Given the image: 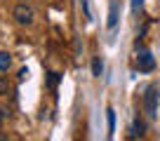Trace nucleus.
I'll return each mask as SVG.
<instances>
[{
  "label": "nucleus",
  "mask_w": 160,
  "mask_h": 141,
  "mask_svg": "<svg viewBox=\"0 0 160 141\" xmlns=\"http://www.w3.org/2000/svg\"><path fill=\"white\" fill-rule=\"evenodd\" d=\"M12 17H14V21L19 26H31L33 19H35V12H33V7H31L28 2H19V5L12 10Z\"/></svg>",
  "instance_id": "1"
},
{
  "label": "nucleus",
  "mask_w": 160,
  "mask_h": 141,
  "mask_svg": "<svg viewBox=\"0 0 160 141\" xmlns=\"http://www.w3.org/2000/svg\"><path fill=\"white\" fill-rule=\"evenodd\" d=\"M144 111L146 115L153 120L155 115H158V87H146V94H144Z\"/></svg>",
  "instance_id": "2"
},
{
  "label": "nucleus",
  "mask_w": 160,
  "mask_h": 141,
  "mask_svg": "<svg viewBox=\"0 0 160 141\" xmlns=\"http://www.w3.org/2000/svg\"><path fill=\"white\" fill-rule=\"evenodd\" d=\"M137 66H139V70H144V73L153 70V68H155L153 54H151L148 50H139V54H137Z\"/></svg>",
  "instance_id": "3"
},
{
  "label": "nucleus",
  "mask_w": 160,
  "mask_h": 141,
  "mask_svg": "<svg viewBox=\"0 0 160 141\" xmlns=\"http://www.w3.org/2000/svg\"><path fill=\"white\" fill-rule=\"evenodd\" d=\"M144 134H146V122L137 115L134 120H132V136H144Z\"/></svg>",
  "instance_id": "4"
},
{
  "label": "nucleus",
  "mask_w": 160,
  "mask_h": 141,
  "mask_svg": "<svg viewBox=\"0 0 160 141\" xmlns=\"http://www.w3.org/2000/svg\"><path fill=\"white\" fill-rule=\"evenodd\" d=\"M115 24H118V0H111V12H108V21H106V26L113 28Z\"/></svg>",
  "instance_id": "5"
},
{
  "label": "nucleus",
  "mask_w": 160,
  "mask_h": 141,
  "mask_svg": "<svg viewBox=\"0 0 160 141\" xmlns=\"http://www.w3.org/2000/svg\"><path fill=\"white\" fill-rule=\"evenodd\" d=\"M12 68V54L10 52H0V73H7Z\"/></svg>",
  "instance_id": "6"
},
{
  "label": "nucleus",
  "mask_w": 160,
  "mask_h": 141,
  "mask_svg": "<svg viewBox=\"0 0 160 141\" xmlns=\"http://www.w3.org/2000/svg\"><path fill=\"white\" fill-rule=\"evenodd\" d=\"M101 70H104V64H101L99 56H94V59H92V75H94V78H101Z\"/></svg>",
  "instance_id": "7"
},
{
  "label": "nucleus",
  "mask_w": 160,
  "mask_h": 141,
  "mask_svg": "<svg viewBox=\"0 0 160 141\" xmlns=\"http://www.w3.org/2000/svg\"><path fill=\"white\" fill-rule=\"evenodd\" d=\"M113 127H115V113L108 108V132H113Z\"/></svg>",
  "instance_id": "8"
},
{
  "label": "nucleus",
  "mask_w": 160,
  "mask_h": 141,
  "mask_svg": "<svg viewBox=\"0 0 160 141\" xmlns=\"http://www.w3.org/2000/svg\"><path fill=\"white\" fill-rule=\"evenodd\" d=\"M5 118H10V108L0 106V120H5Z\"/></svg>",
  "instance_id": "9"
},
{
  "label": "nucleus",
  "mask_w": 160,
  "mask_h": 141,
  "mask_svg": "<svg viewBox=\"0 0 160 141\" xmlns=\"http://www.w3.org/2000/svg\"><path fill=\"white\" fill-rule=\"evenodd\" d=\"M26 75H28V70L21 68V70H19V80H26Z\"/></svg>",
  "instance_id": "10"
},
{
  "label": "nucleus",
  "mask_w": 160,
  "mask_h": 141,
  "mask_svg": "<svg viewBox=\"0 0 160 141\" xmlns=\"http://www.w3.org/2000/svg\"><path fill=\"white\" fill-rule=\"evenodd\" d=\"M141 7V0H132V10H139Z\"/></svg>",
  "instance_id": "11"
},
{
  "label": "nucleus",
  "mask_w": 160,
  "mask_h": 141,
  "mask_svg": "<svg viewBox=\"0 0 160 141\" xmlns=\"http://www.w3.org/2000/svg\"><path fill=\"white\" fill-rule=\"evenodd\" d=\"M19 2H26V0H19Z\"/></svg>",
  "instance_id": "12"
}]
</instances>
